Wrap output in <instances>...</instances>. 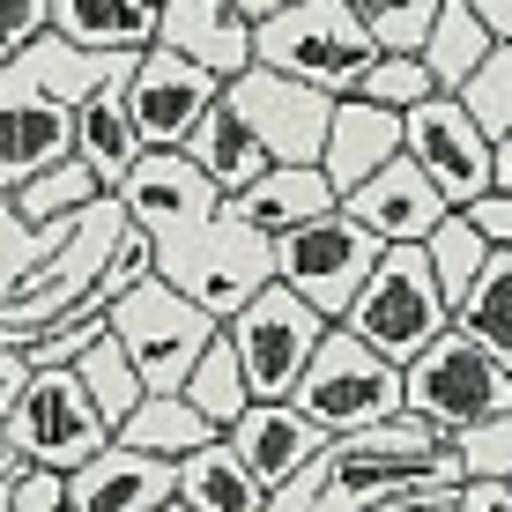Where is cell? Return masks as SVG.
Returning <instances> with one entry per match:
<instances>
[{
    "mask_svg": "<svg viewBox=\"0 0 512 512\" xmlns=\"http://www.w3.org/2000/svg\"><path fill=\"white\" fill-rule=\"evenodd\" d=\"M379 60L372 30L357 23L349 0H282L268 23L253 30V67L290 75L320 97H357L364 67Z\"/></svg>",
    "mask_w": 512,
    "mask_h": 512,
    "instance_id": "6da1fadb",
    "label": "cell"
},
{
    "mask_svg": "<svg viewBox=\"0 0 512 512\" xmlns=\"http://www.w3.org/2000/svg\"><path fill=\"white\" fill-rule=\"evenodd\" d=\"M401 409L416 423H431L438 438L468 431V423H490L512 409V364H498L475 334L438 327L431 342L401 364Z\"/></svg>",
    "mask_w": 512,
    "mask_h": 512,
    "instance_id": "7a4b0ae2",
    "label": "cell"
},
{
    "mask_svg": "<svg viewBox=\"0 0 512 512\" xmlns=\"http://www.w3.org/2000/svg\"><path fill=\"white\" fill-rule=\"evenodd\" d=\"M290 409L320 438H357V431H372V423L401 416V364L372 357L349 327H327L320 349H312V364L290 386Z\"/></svg>",
    "mask_w": 512,
    "mask_h": 512,
    "instance_id": "3957f363",
    "label": "cell"
},
{
    "mask_svg": "<svg viewBox=\"0 0 512 512\" xmlns=\"http://www.w3.org/2000/svg\"><path fill=\"white\" fill-rule=\"evenodd\" d=\"M334 327H349L386 364H409L438 327H453L446 297H438L431 268H423V245H379L372 275L357 282V297H349V312Z\"/></svg>",
    "mask_w": 512,
    "mask_h": 512,
    "instance_id": "277c9868",
    "label": "cell"
},
{
    "mask_svg": "<svg viewBox=\"0 0 512 512\" xmlns=\"http://www.w3.org/2000/svg\"><path fill=\"white\" fill-rule=\"evenodd\" d=\"M104 334L119 342V357L134 364L141 394H179L186 372L201 364V349L216 342V320L201 305H186L164 275L134 282L119 305H104Z\"/></svg>",
    "mask_w": 512,
    "mask_h": 512,
    "instance_id": "5b68a950",
    "label": "cell"
},
{
    "mask_svg": "<svg viewBox=\"0 0 512 512\" xmlns=\"http://www.w3.org/2000/svg\"><path fill=\"white\" fill-rule=\"evenodd\" d=\"M104 446H112V423L90 409L75 372H30V386L15 394L8 423H0V453L8 461H30V468H52V475H75Z\"/></svg>",
    "mask_w": 512,
    "mask_h": 512,
    "instance_id": "8992f818",
    "label": "cell"
},
{
    "mask_svg": "<svg viewBox=\"0 0 512 512\" xmlns=\"http://www.w3.org/2000/svg\"><path fill=\"white\" fill-rule=\"evenodd\" d=\"M156 275H164L186 305H201L208 320L223 327L238 305H253V297L275 282V245L253 238V231H238V223L216 208L208 231H193V238H179V245L156 253Z\"/></svg>",
    "mask_w": 512,
    "mask_h": 512,
    "instance_id": "52a82bcc",
    "label": "cell"
},
{
    "mask_svg": "<svg viewBox=\"0 0 512 512\" xmlns=\"http://www.w3.org/2000/svg\"><path fill=\"white\" fill-rule=\"evenodd\" d=\"M320 334H327V320L312 305H297L282 282H268L253 305H238L231 320H223V342H231V357H238L245 386H253V401H290V386L312 364Z\"/></svg>",
    "mask_w": 512,
    "mask_h": 512,
    "instance_id": "ba28073f",
    "label": "cell"
},
{
    "mask_svg": "<svg viewBox=\"0 0 512 512\" xmlns=\"http://www.w3.org/2000/svg\"><path fill=\"white\" fill-rule=\"evenodd\" d=\"M372 260H379V245L364 238L342 208L320 216V223H305V231H290V238H275V282L297 297V305H312L327 327L349 312V297H357V282L372 275Z\"/></svg>",
    "mask_w": 512,
    "mask_h": 512,
    "instance_id": "9c48e42d",
    "label": "cell"
},
{
    "mask_svg": "<svg viewBox=\"0 0 512 512\" xmlns=\"http://www.w3.org/2000/svg\"><path fill=\"white\" fill-rule=\"evenodd\" d=\"M112 201H119V216L149 238V253H164V245H179V238H193V231L216 223L223 193L208 186L179 149H141L134 171L112 186Z\"/></svg>",
    "mask_w": 512,
    "mask_h": 512,
    "instance_id": "30bf717a",
    "label": "cell"
},
{
    "mask_svg": "<svg viewBox=\"0 0 512 512\" xmlns=\"http://www.w3.org/2000/svg\"><path fill=\"white\" fill-rule=\"evenodd\" d=\"M223 112L268 149V164H320L334 97L305 90L290 75H268V67H245L238 82H223Z\"/></svg>",
    "mask_w": 512,
    "mask_h": 512,
    "instance_id": "8fae6325",
    "label": "cell"
},
{
    "mask_svg": "<svg viewBox=\"0 0 512 512\" xmlns=\"http://www.w3.org/2000/svg\"><path fill=\"white\" fill-rule=\"evenodd\" d=\"M401 156L431 179L446 208H468L490 193V134L453 97H423L416 112H401Z\"/></svg>",
    "mask_w": 512,
    "mask_h": 512,
    "instance_id": "7c38bea8",
    "label": "cell"
},
{
    "mask_svg": "<svg viewBox=\"0 0 512 512\" xmlns=\"http://www.w3.org/2000/svg\"><path fill=\"white\" fill-rule=\"evenodd\" d=\"M216 104H223V82L201 75V67H186L179 52H164V45H149L127 67V119H134L141 149H186V134L201 127Z\"/></svg>",
    "mask_w": 512,
    "mask_h": 512,
    "instance_id": "4fadbf2b",
    "label": "cell"
},
{
    "mask_svg": "<svg viewBox=\"0 0 512 512\" xmlns=\"http://www.w3.org/2000/svg\"><path fill=\"white\" fill-rule=\"evenodd\" d=\"M67 149H75V112H60L15 67H0V201L30 186L38 171L67 164Z\"/></svg>",
    "mask_w": 512,
    "mask_h": 512,
    "instance_id": "5bb4252c",
    "label": "cell"
},
{
    "mask_svg": "<svg viewBox=\"0 0 512 512\" xmlns=\"http://www.w3.org/2000/svg\"><path fill=\"white\" fill-rule=\"evenodd\" d=\"M342 216L357 223V231L372 238V245H423V238L438 231V223L453 216V208L431 193V179H423L409 156H394V164L372 171V179H364L357 193H342Z\"/></svg>",
    "mask_w": 512,
    "mask_h": 512,
    "instance_id": "9a60e30c",
    "label": "cell"
},
{
    "mask_svg": "<svg viewBox=\"0 0 512 512\" xmlns=\"http://www.w3.org/2000/svg\"><path fill=\"white\" fill-rule=\"evenodd\" d=\"M334 186L320 179V164H268L245 193H231L223 201V216L238 223V231H253V238H290V231H305V223H320L334 216Z\"/></svg>",
    "mask_w": 512,
    "mask_h": 512,
    "instance_id": "2e32d148",
    "label": "cell"
},
{
    "mask_svg": "<svg viewBox=\"0 0 512 512\" xmlns=\"http://www.w3.org/2000/svg\"><path fill=\"white\" fill-rule=\"evenodd\" d=\"M156 45L216 82H238L253 67V23H238L223 0H164L156 8Z\"/></svg>",
    "mask_w": 512,
    "mask_h": 512,
    "instance_id": "e0dca14e",
    "label": "cell"
},
{
    "mask_svg": "<svg viewBox=\"0 0 512 512\" xmlns=\"http://www.w3.org/2000/svg\"><path fill=\"white\" fill-rule=\"evenodd\" d=\"M171 483H179L171 461H149L112 438L97 461L67 475V512H171Z\"/></svg>",
    "mask_w": 512,
    "mask_h": 512,
    "instance_id": "ac0fdd59",
    "label": "cell"
},
{
    "mask_svg": "<svg viewBox=\"0 0 512 512\" xmlns=\"http://www.w3.org/2000/svg\"><path fill=\"white\" fill-rule=\"evenodd\" d=\"M394 156H401V112H379V104H364V97H334L327 141H320V179L334 186V201L357 193L372 171L394 164Z\"/></svg>",
    "mask_w": 512,
    "mask_h": 512,
    "instance_id": "d6986e66",
    "label": "cell"
},
{
    "mask_svg": "<svg viewBox=\"0 0 512 512\" xmlns=\"http://www.w3.org/2000/svg\"><path fill=\"white\" fill-rule=\"evenodd\" d=\"M223 446H231L238 461H245V475H253V483L275 498V490L290 483V475L305 468L312 453L327 446V438L312 431V423L297 416L290 401H253V409H245V416L231 423V431H223Z\"/></svg>",
    "mask_w": 512,
    "mask_h": 512,
    "instance_id": "ffe728a7",
    "label": "cell"
},
{
    "mask_svg": "<svg viewBox=\"0 0 512 512\" xmlns=\"http://www.w3.org/2000/svg\"><path fill=\"white\" fill-rule=\"evenodd\" d=\"M52 38L97 60H141L156 45V0H45Z\"/></svg>",
    "mask_w": 512,
    "mask_h": 512,
    "instance_id": "44dd1931",
    "label": "cell"
},
{
    "mask_svg": "<svg viewBox=\"0 0 512 512\" xmlns=\"http://www.w3.org/2000/svg\"><path fill=\"white\" fill-rule=\"evenodd\" d=\"M67 156H75V164L90 171L104 193H112V186L134 171L141 141H134V119H127V75L104 82L97 97H82V104H75V149H67Z\"/></svg>",
    "mask_w": 512,
    "mask_h": 512,
    "instance_id": "7402d4cb",
    "label": "cell"
},
{
    "mask_svg": "<svg viewBox=\"0 0 512 512\" xmlns=\"http://www.w3.org/2000/svg\"><path fill=\"white\" fill-rule=\"evenodd\" d=\"M127 67H134V60H97V52H75L67 38H52V30H45V38L15 60V75H23L38 97H52L60 112H75L82 97H97L104 82H119Z\"/></svg>",
    "mask_w": 512,
    "mask_h": 512,
    "instance_id": "603a6c76",
    "label": "cell"
},
{
    "mask_svg": "<svg viewBox=\"0 0 512 512\" xmlns=\"http://www.w3.org/2000/svg\"><path fill=\"white\" fill-rule=\"evenodd\" d=\"M171 505L179 512H268V490L245 475V461L231 446H201L179 461V483H171Z\"/></svg>",
    "mask_w": 512,
    "mask_h": 512,
    "instance_id": "cb8c5ba5",
    "label": "cell"
},
{
    "mask_svg": "<svg viewBox=\"0 0 512 512\" xmlns=\"http://www.w3.org/2000/svg\"><path fill=\"white\" fill-rule=\"evenodd\" d=\"M490 30L475 23V8L468 0H438V15H431V30H423V45H416V60H423V75H431V90L438 97H453L461 82L475 75V67L490 60Z\"/></svg>",
    "mask_w": 512,
    "mask_h": 512,
    "instance_id": "d4e9b609",
    "label": "cell"
},
{
    "mask_svg": "<svg viewBox=\"0 0 512 512\" xmlns=\"http://www.w3.org/2000/svg\"><path fill=\"white\" fill-rule=\"evenodd\" d=\"M179 156H186V164L223 193V201H231V193H245V186L260 179V171H268V149H260V141L245 134L231 112H223V104H216V112H208L201 127L186 134V149H179Z\"/></svg>",
    "mask_w": 512,
    "mask_h": 512,
    "instance_id": "484cf974",
    "label": "cell"
},
{
    "mask_svg": "<svg viewBox=\"0 0 512 512\" xmlns=\"http://www.w3.org/2000/svg\"><path fill=\"white\" fill-rule=\"evenodd\" d=\"M112 438H119V446H134V453H149V461H171V468H179L186 453L216 446V431H208L179 394H141V409L119 423Z\"/></svg>",
    "mask_w": 512,
    "mask_h": 512,
    "instance_id": "4316f807",
    "label": "cell"
},
{
    "mask_svg": "<svg viewBox=\"0 0 512 512\" xmlns=\"http://www.w3.org/2000/svg\"><path fill=\"white\" fill-rule=\"evenodd\" d=\"M179 401L193 416L208 423V431H231V423L253 409V386H245V372H238V357H231V342H223V327H216V342L201 349V364L186 372V386H179Z\"/></svg>",
    "mask_w": 512,
    "mask_h": 512,
    "instance_id": "83f0119b",
    "label": "cell"
},
{
    "mask_svg": "<svg viewBox=\"0 0 512 512\" xmlns=\"http://www.w3.org/2000/svg\"><path fill=\"white\" fill-rule=\"evenodd\" d=\"M453 327L475 334L498 364H512V253H490L483 275L468 282V297L453 305Z\"/></svg>",
    "mask_w": 512,
    "mask_h": 512,
    "instance_id": "f1b7e54d",
    "label": "cell"
},
{
    "mask_svg": "<svg viewBox=\"0 0 512 512\" xmlns=\"http://www.w3.org/2000/svg\"><path fill=\"white\" fill-rule=\"evenodd\" d=\"M90 201H104V186L75 164V156H67V164H52V171H38L30 186L8 193V208H15L23 223H67V216H82Z\"/></svg>",
    "mask_w": 512,
    "mask_h": 512,
    "instance_id": "f546056e",
    "label": "cell"
},
{
    "mask_svg": "<svg viewBox=\"0 0 512 512\" xmlns=\"http://www.w3.org/2000/svg\"><path fill=\"white\" fill-rule=\"evenodd\" d=\"M75 223H82V216H67V223H23L8 201H0V297L23 290V282L38 275L67 238H75Z\"/></svg>",
    "mask_w": 512,
    "mask_h": 512,
    "instance_id": "4dcf8cb0",
    "label": "cell"
},
{
    "mask_svg": "<svg viewBox=\"0 0 512 512\" xmlns=\"http://www.w3.org/2000/svg\"><path fill=\"white\" fill-rule=\"evenodd\" d=\"M483 260H490V245L468 231V216H446L431 238H423V268H431V282H438V297H446V312L468 297V282L483 275Z\"/></svg>",
    "mask_w": 512,
    "mask_h": 512,
    "instance_id": "1f68e13d",
    "label": "cell"
},
{
    "mask_svg": "<svg viewBox=\"0 0 512 512\" xmlns=\"http://www.w3.org/2000/svg\"><path fill=\"white\" fill-rule=\"evenodd\" d=\"M97 342H104V305H82L75 320H60V327H45V334H23V342H8V349H15L23 372H75Z\"/></svg>",
    "mask_w": 512,
    "mask_h": 512,
    "instance_id": "d6a6232c",
    "label": "cell"
},
{
    "mask_svg": "<svg viewBox=\"0 0 512 512\" xmlns=\"http://www.w3.org/2000/svg\"><path fill=\"white\" fill-rule=\"evenodd\" d=\"M75 379H82L90 409H97L104 423H112V431H119V423H127V416L141 409V379H134V364L119 357V342H112V334H104V342L90 349V357L75 364Z\"/></svg>",
    "mask_w": 512,
    "mask_h": 512,
    "instance_id": "836d02e7",
    "label": "cell"
},
{
    "mask_svg": "<svg viewBox=\"0 0 512 512\" xmlns=\"http://www.w3.org/2000/svg\"><path fill=\"white\" fill-rule=\"evenodd\" d=\"M453 104H461L475 127L490 134V149H498V141L512 134V45H490V60L453 90Z\"/></svg>",
    "mask_w": 512,
    "mask_h": 512,
    "instance_id": "e575fe53",
    "label": "cell"
},
{
    "mask_svg": "<svg viewBox=\"0 0 512 512\" xmlns=\"http://www.w3.org/2000/svg\"><path fill=\"white\" fill-rule=\"evenodd\" d=\"M446 446H453V461H461V483H512V409L453 431Z\"/></svg>",
    "mask_w": 512,
    "mask_h": 512,
    "instance_id": "d590c367",
    "label": "cell"
},
{
    "mask_svg": "<svg viewBox=\"0 0 512 512\" xmlns=\"http://www.w3.org/2000/svg\"><path fill=\"white\" fill-rule=\"evenodd\" d=\"M357 97H364V104H379V112H416V104H423V97H438V90H431V75H423L416 52H379V60L364 67Z\"/></svg>",
    "mask_w": 512,
    "mask_h": 512,
    "instance_id": "8d00e7d4",
    "label": "cell"
},
{
    "mask_svg": "<svg viewBox=\"0 0 512 512\" xmlns=\"http://www.w3.org/2000/svg\"><path fill=\"white\" fill-rule=\"evenodd\" d=\"M0 512H67V475L30 468V461H0Z\"/></svg>",
    "mask_w": 512,
    "mask_h": 512,
    "instance_id": "74e56055",
    "label": "cell"
},
{
    "mask_svg": "<svg viewBox=\"0 0 512 512\" xmlns=\"http://www.w3.org/2000/svg\"><path fill=\"white\" fill-rule=\"evenodd\" d=\"M149 275H156V253H149V238H141L134 223H127V238L112 245V268H104V282H97L90 305H119V297H127L134 282H149Z\"/></svg>",
    "mask_w": 512,
    "mask_h": 512,
    "instance_id": "f35d334b",
    "label": "cell"
},
{
    "mask_svg": "<svg viewBox=\"0 0 512 512\" xmlns=\"http://www.w3.org/2000/svg\"><path fill=\"white\" fill-rule=\"evenodd\" d=\"M52 30V8L45 0H0V67H15L30 45Z\"/></svg>",
    "mask_w": 512,
    "mask_h": 512,
    "instance_id": "ab89813d",
    "label": "cell"
},
{
    "mask_svg": "<svg viewBox=\"0 0 512 512\" xmlns=\"http://www.w3.org/2000/svg\"><path fill=\"white\" fill-rule=\"evenodd\" d=\"M453 216H468V231L490 245V253H512V193L490 186L483 201H468V208H453Z\"/></svg>",
    "mask_w": 512,
    "mask_h": 512,
    "instance_id": "60d3db41",
    "label": "cell"
},
{
    "mask_svg": "<svg viewBox=\"0 0 512 512\" xmlns=\"http://www.w3.org/2000/svg\"><path fill=\"white\" fill-rule=\"evenodd\" d=\"M453 512H512V490L505 483H461Z\"/></svg>",
    "mask_w": 512,
    "mask_h": 512,
    "instance_id": "b9f144b4",
    "label": "cell"
},
{
    "mask_svg": "<svg viewBox=\"0 0 512 512\" xmlns=\"http://www.w3.org/2000/svg\"><path fill=\"white\" fill-rule=\"evenodd\" d=\"M23 386H30V372L15 364V349L0 342V423H8V409H15V394H23Z\"/></svg>",
    "mask_w": 512,
    "mask_h": 512,
    "instance_id": "7bdbcfd3",
    "label": "cell"
},
{
    "mask_svg": "<svg viewBox=\"0 0 512 512\" xmlns=\"http://www.w3.org/2000/svg\"><path fill=\"white\" fill-rule=\"evenodd\" d=\"M468 8H475V23H483L498 45H512V0H468Z\"/></svg>",
    "mask_w": 512,
    "mask_h": 512,
    "instance_id": "ee69618b",
    "label": "cell"
},
{
    "mask_svg": "<svg viewBox=\"0 0 512 512\" xmlns=\"http://www.w3.org/2000/svg\"><path fill=\"white\" fill-rule=\"evenodd\" d=\"M490 186H498V193H512V134L498 141V149H490Z\"/></svg>",
    "mask_w": 512,
    "mask_h": 512,
    "instance_id": "f6af8a7d",
    "label": "cell"
},
{
    "mask_svg": "<svg viewBox=\"0 0 512 512\" xmlns=\"http://www.w3.org/2000/svg\"><path fill=\"white\" fill-rule=\"evenodd\" d=\"M223 8H231L238 23H253V30H260V23H268V15L282 8V0H223Z\"/></svg>",
    "mask_w": 512,
    "mask_h": 512,
    "instance_id": "bcb514c9",
    "label": "cell"
},
{
    "mask_svg": "<svg viewBox=\"0 0 512 512\" xmlns=\"http://www.w3.org/2000/svg\"><path fill=\"white\" fill-rule=\"evenodd\" d=\"M156 8H164V0H156Z\"/></svg>",
    "mask_w": 512,
    "mask_h": 512,
    "instance_id": "7dc6e473",
    "label": "cell"
},
{
    "mask_svg": "<svg viewBox=\"0 0 512 512\" xmlns=\"http://www.w3.org/2000/svg\"><path fill=\"white\" fill-rule=\"evenodd\" d=\"M0 461H8V453H0Z\"/></svg>",
    "mask_w": 512,
    "mask_h": 512,
    "instance_id": "c3c4849f",
    "label": "cell"
},
{
    "mask_svg": "<svg viewBox=\"0 0 512 512\" xmlns=\"http://www.w3.org/2000/svg\"><path fill=\"white\" fill-rule=\"evenodd\" d=\"M505 490H512V483H505Z\"/></svg>",
    "mask_w": 512,
    "mask_h": 512,
    "instance_id": "681fc988",
    "label": "cell"
}]
</instances>
